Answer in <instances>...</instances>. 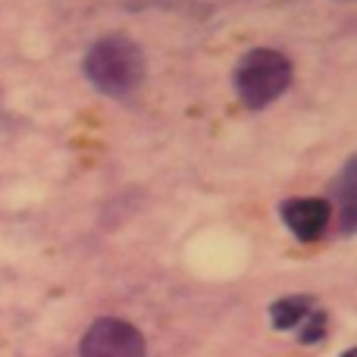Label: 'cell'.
<instances>
[{
  "label": "cell",
  "instance_id": "obj_4",
  "mask_svg": "<svg viewBox=\"0 0 357 357\" xmlns=\"http://www.w3.org/2000/svg\"><path fill=\"white\" fill-rule=\"evenodd\" d=\"M282 222L301 241H317L333 222V207L320 197H291L282 204Z\"/></svg>",
  "mask_w": 357,
  "mask_h": 357
},
{
  "label": "cell",
  "instance_id": "obj_3",
  "mask_svg": "<svg viewBox=\"0 0 357 357\" xmlns=\"http://www.w3.org/2000/svg\"><path fill=\"white\" fill-rule=\"evenodd\" d=\"M82 357H144V339L126 320H98L91 323L79 345Z\"/></svg>",
  "mask_w": 357,
  "mask_h": 357
},
{
  "label": "cell",
  "instance_id": "obj_6",
  "mask_svg": "<svg viewBox=\"0 0 357 357\" xmlns=\"http://www.w3.org/2000/svg\"><path fill=\"white\" fill-rule=\"evenodd\" d=\"M357 185H354V160L345 167V173L339 178V220H342V232L351 235L354 232V216H357Z\"/></svg>",
  "mask_w": 357,
  "mask_h": 357
},
{
  "label": "cell",
  "instance_id": "obj_5",
  "mask_svg": "<svg viewBox=\"0 0 357 357\" xmlns=\"http://www.w3.org/2000/svg\"><path fill=\"white\" fill-rule=\"evenodd\" d=\"M310 310H314V301H310V298H304V295L282 298V301H276L270 307V320L276 329H291V326L307 320Z\"/></svg>",
  "mask_w": 357,
  "mask_h": 357
},
{
  "label": "cell",
  "instance_id": "obj_1",
  "mask_svg": "<svg viewBox=\"0 0 357 357\" xmlns=\"http://www.w3.org/2000/svg\"><path fill=\"white\" fill-rule=\"evenodd\" d=\"M85 75L107 98H126L144 82V56L129 38H100L85 56Z\"/></svg>",
  "mask_w": 357,
  "mask_h": 357
},
{
  "label": "cell",
  "instance_id": "obj_2",
  "mask_svg": "<svg viewBox=\"0 0 357 357\" xmlns=\"http://www.w3.org/2000/svg\"><path fill=\"white\" fill-rule=\"evenodd\" d=\"M289 82H291L289 56L270 47L251 50L235 66V91H238L241 104L251 107V110L270 107L289 88Z\"/></svg>",
  "mask_w": 357,
  "mask_h": 357
},
{
  "label": "cell",
  "instance_id": "obj_8",
  "mask_svg": "<svg viewBox=\"0 0 357 357\" xmlns=\"http://www.w3.org/2000/svg\"><path fill=\"white\" fill-rule=\"evenodd\" d=\"M342 357H357V354H354V351H345V354H342Z\"/></svg>",
  "mask_w": 357,
  "mask_h": 357
},
{
  "label": "cell",
  "instance_id": "obj_7",
  "mask_svg": "<svg viewBox=\"0 0 357 357\" xmlns=\"http://www.w3.org/2000/svg\"><path fill=\"white\" fill-rule=\"evenodd\" d=\"M323 333H326V317H323L320 310H310V314H307V323H304L301 342H304V345H314V342L323 339Z\"/></svg>",
  "mask_w": 357,
  "mask_h": 357
}]
</instances>
